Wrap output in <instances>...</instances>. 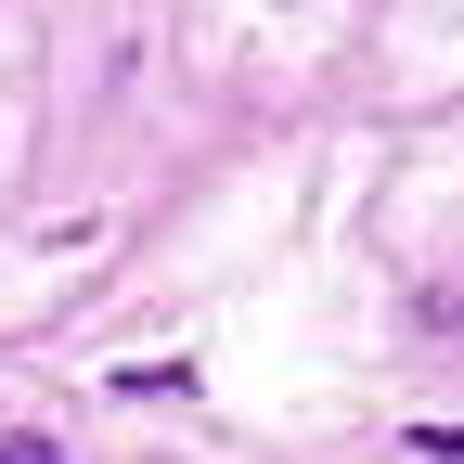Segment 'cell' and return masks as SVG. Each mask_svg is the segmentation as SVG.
I'll return each instance as SVG.
<instances>
[{
    "instance_id": "1",
    "label": "cell",
    "mask_w": 464,
    "mask_h": 464,
    "mask_svg": "<svg viewBox=\"0 0 464 464\" xmlns=\"http://www.w3.org/2000/svg\"><path fill=\"white\" fill-rule=\"evenodd\" d=\"M0 464H65V451H52L39 426H0Z\"/></svg>"
},
{
    "instance_id": "2",
    "label": "cell",
    "mask_w": 464,
    "mask_h": 464,
    "mask_svg": "<svg viewBox=\"0 0 464 464\" xmlns=\"http://www.w3.org/2000/svg\"><path fill=\"white\" fill-rule=\"evenodd\" d=\"M413 451H439V464H464V426H413Z\"/></svg>"
}]
</instances>
